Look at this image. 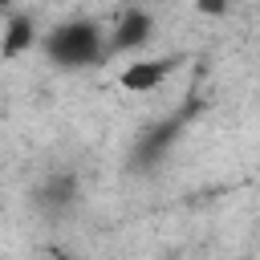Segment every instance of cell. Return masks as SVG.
I'll return each instance as SVG.
<instances>
[{
    "label": "cell",
    "mask_w": 260,
    "mask_h": 260,
    "mask_svg": "<svg viewBox=\"0 0 260 260\" xmlns=\"http://www.w3.org/2000/svg\"><path fill=\"white\" fill-rule=\"evenodd\" d=\"M32 41H37V28H32L28 16H12V20L0 28V53H4V57H20V53H28Z\"/></svg>",
    "instance_id": "5b68a950"
},
{
    "label": "cell",
    "mask_w": 260,
    "mask_h": 260,
    "mask_svg": "<svg viewBox=\"0 0 260 260\" xmlns=\"http://www.w3.org/2000/svg\"><path fill=\"white\" fill-rule=\"evenodd\" d=\"M175 134H179V122H167V126H150V134H142V142H138V162L142 167H150L171 142H175Z\"/></svg>",
    "instance_id": "8992f818"
},
{
    "label": "cell",
    "mask_w": 260,
    "mask_h": 260,
    "mask_svg": "<svg viewBox=\"0 0 260 260\" xmlns=\"http://www.w3.org/2000/svg\"><path fill=\"white\" fill-rule=\"evenodd\" d=\"M154 32V16L146 8H130L122 12V20L114 24V37H110V49L114 53H126V49H142Z\"/></svg>",
    "instance_id": "277c9868"
},
{
    "label": "cell",
    "mask_w": 260,
    "mask_h": 260,
    "mask_svg": "<svg viewBox=\"0 0 260 260\" xmlns=\"http://www.w3.org/2000/svg\"><path fill=\"white\" fill-rule=\"evenodd\" d=\"M175 57H150V61H134V65H126L122 69V77H118V85L122 89H130V93H150L154 85H162L171 73H175Z\"/></svg>",
    "instance_id": "3957f363"
},
{
    "label": "cell",
    "mask_w": 260,
    "mask_h": 260,
    "mask_svg": "<svg viewBox=\"0 0 260 260\" xmlns=\"http://www.w3.org/2000/svg\"><path fill=\"white\" fill-rule=\"evenodd\" d=\"M0 4H8V0H0Z\"/></svg>",
    "instance_id": "ba28073f"
},
{
    "label": "cell",
    "mask_w": 260,
    "mask_h": 260,
    "mask_svg": "<svg viewBox=\"0 0 260 260\" xmlns=\"http://www.w3.org/2000/svg\"><path fill=\"white\" fill-rule=\"evenodd\" d=\"M45 53L61 69H85V65L102 61L106 41H102V28L93 20H65L45 37Z\"/></svg>",
    "instance_id": "6da1fadb"
},
{
    "label": "cell",
    "mask_w": 260,
    "mask_h": 260,
    "mask_svg": "<svg viewBox=\"0 0 260 260\" xmlns=\"http://www.w3.org/2000/svg\"><path fill=\"white\" fill-rule=\"evenodd\" d=\"M32 203L45 211V215H69L77 203H81V183H77V175H69V171H57V175H49L41 187H37V195H32Z\"/></svg>",
    "instance_id": "7a4b0ae2"
},
{
    "label": "cell",
    "mask_w": 260,
    "mask_h": 260,
    "mask_svg": "<svg viewBox=\"0 0 260 260\" xmlns=\"http://www.w3.org/2000/svg\"><path fill=\"white\" fill-rule=\"evenodd\" d=\"M195 8H199L203 16H228L232 0H195Z\"/></svg>",
    "instance_id": "52a82bcc"
}]
</instances>
